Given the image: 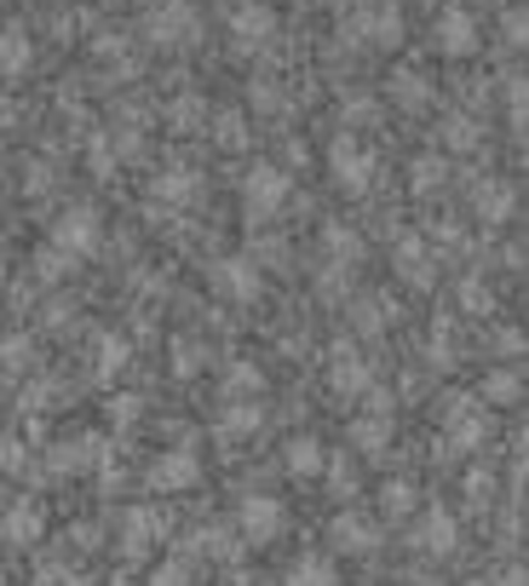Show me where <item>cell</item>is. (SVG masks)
Instances as JSON below:
<instances>
[{
  "label": "cell",
  "instance_id": "1",
  "mask_svg": "<svg viewBox=\"0 0 529 586\" xmlns=\"http://www.w3.org/2000/svg\"><path fill=\"white\" fill-rule=\"evenodd\" d=\"M98 242H104V219H98V208H69V213H58V224H53V253H64V259H92Z\"/></svg>",
  "mask_w": 529,
  "mask_h": 586
},
{
  "label": "cell",
  "instance_id": "2",
  "mask_svg": "<svg viewBox=\"0 0 529 586\" xmlns=\"http://www.w3.org/2000/svg\"><path fill=\"white\" fill-rule=\"evenodd\" d=\"M236 523H242V541L247 546H271V541H283V529H288V506L276 500V495H247Z\"/></svg>",
  "mask_w": 529,
  "mask_h": 586
},
{
  "label": "cell",
  "instance_id": "3",
  "mask_svg": "<svg viewBox=\"0 0 529 586\" xmlns=\"http://www.w3.org/2000/svg\"><path fill=\"white\" fill-rule=\"evenodd\" d=\"M144 35L156 46H190L201 35V18H196L190 0H162V7L144 18Z\"/></svg>",
  "mask_w": 529,
  "mask_h": 586
},
{
  "label": "cell",
  "instance_id": "4",
  "mask_svg": "<svg viewBox=\"0 0 529 586\" xmlns=\"http://www.w3.org/2000/svg\"><path fill=\"white\" fill-rule=\"evenodd\" d=\"M288 173L283 167H247L242 178V208L254 213V219H271V213H283V201H288Z\"/></svg>",
  "mask_w": 529,
  "mask_h": 586
},
{
  "label": "cell",
  "instance_id": "5",
  "mask_svg": "<svg viewBox=\"0 0 529 586\" xmlns=\"http://www.w3.org/2000/svg\"><path fill=\"white\" fill-rule=\"evenodd\" d=\"M329 162H334V185H340V190L363 196V190L374 185V150H368V144L340 139V144L329 150Z\"/></svg>",
  "mask_w": 529,
  "mask_h": 586
},
{
  "label": "cell",
  "instance_id": "6",
  "mask_svg": "<svg viewBox=\"0 0 529 586\" xmlns=\"http://www.w3.org/2000/svg\"><path fill=\"white\" fill-rule=\"evenodd\" d=\"M213 288L231 299V305H254L260 288H265V276H260L254 259H219V265H213Z\"/></svg>",
  "mask_w": 529,
  "mask_h": 586
},
{
  "label": "cell",
  "instance_id": "7",
  "mask_svg": "<svg viewBox=\"0 0 529 586\" xmlns=\"http://www.w3.org/2000/svg\"><path fill=\"white\" fill-rule=\"evenodd\" d=\"M196 477H201L196 454L173 449V454H162V461L150 466V489H156V495H185V489H196Z\"/></svg>",
  "mask_w": 529,
  "mask_h": 586
},
{
  "label": "cell",
  "instance_id": "8",
  "mask_svg": "<svg viewBox=\"0 0 529 586\" xmlns=\"http://www.w3.org/2000/svg\"><path fill=\"white\" fill-rule=\"evenodd\" d=\"M438 53H449V58L477 53V18L472 12H461V7L438 12Z\"/></svg>",
  "mask_w": 529,
  "mask_h": 586
},
{
  "label": "cell",
  "instance_id": "9",
  "mask_svg": "<svg viewBox=\"0 0 529 586\" xmlns=\"http://www.w3.org/2000/svg\"><path fill=\"white\" fill-rule=\"evenodd\" d=\"M30 69H35V35L23 30V23H7V30H0V75L18 81V75H30Z\"/></svg>",
  "mask_w": 529,
  "mask_h": 586
},
{
  "label": "cell",
  "instance_id": "10",
  "mask_svg": "<svg viewBox=\"0 0 529 586\" xmlns=\"http://www.w3.org/2000/svg\"><path fill=\"white\" fill-rule=\"evenodd\" d=\"M351 443H357L363 454H381L392 443V402L386 397H374V409L351 420Z\"/></svg>",
  "mask_w": 529,
  "mask_h": 586
},
{
  "label": "cell",
  "instance_id": "11",
  "mask_svg": "<svg viewBox=\"0 0 529 586\" xmlns=\"http://www.w3.org/2000/svg\"><path fill=\"white\" fill-rule=\"evenodd\" d=\"M162 512H156V506H133V512H128V523H121V552H128V557H139V552H150V546H156L162 541Z\"/></svg>",
  "mask_w": 529,
  "mask_h": 586
},
{
  "label": "cell",
  "instance_id": "12",
  "mask_svg": "<svg viewBox=\"0 0 529 586\" xmlns=\"http://www.w3.org/2000/svg\"><path fill=\"white\" fill-rule=\"evenodd\" d=\"M329 534H334V552H357V557H368L374 546H381V529H374V518H357V512H340V518L329 523Z\"/></svg>",
  "mask_w": 529,
  "mask_h": 586
},
{
  "label": "cell",
  "instance_id": "13",
  "mask_svg": "<svg viewBox=\"0 0 529 586\" xmlns=\"http://www.w3.org/2000/svg\"><path fill=\"white\" fill-rule=\"evenodd\" d=\"M397 23H403V12H397V7H381V12H368V18H351L345 35H351V41H374V46H397V41H403Z\"/></svg>",
  "mask_w": 529,
  "mask_h": 586
},
{
  "label": "cell",
  "instance_id": "14",
  "mask_svg": "<svg viewBox=\"0 0 529 586\" xmlns=\"http://www.w3.org/2000/svg\"><path fill=\"white\" fill-rule=\"evenodd\" d=\"M368 363H363V356L357 351H351V345H340L334 351V368H329V386L340 391V397H357V391H368Z\"/></svg>",
  "mask_w": 529,
  "mask_h": 586
},
{
  "label": "cell",
  "instance_id": "15",
  "mask_svg": "<svg viewBox=\"0 0 529 586\" xmlns=\"http://www.w3.org/2000/svg\"><path fill=\"white\" fill-rule=\"evenodd\" d=\"M41 506L35 500H18L12 512H7V523H0V541H12V546H30V541H41Z\"/></svg>",
  "mask_w": 529,
  "mask_h": 586
},
{
  "label": "cell",
  "instance_id": "16",
  "mask_svg": "<svg viewBox=\"0 0 529 586\" xmlns=\"http://www.w3.org/2000/svg\"><path fill=\"white\" fill-rule=\"evenodd\" d=\"M283 586H340V570L322 552H306V557H294V564H288Z\"/></svg>",
  "mask_w": 529,
  "mask_h": 586
},
{
  "label": "cell",
  "instance_id": "17",
  "mask_svg": "<svg viewBox=\"0 0 529 586\" xmlns=\"http://www.w3.org/2000/svg\"><path fill=\"white\" fill-rule=\"evenodd\" d=\"M98 454H104V438L81 431V438H64V449H53V466H58V472H87Z\"/></svg>",
  "mask_w": 529,
  "mask_h": 586
},
{
  "label": "cell",
  "instance_id": "18",
  "mask_svg": "<svg viewBox=\"0 0 529 586\" xmlns=\"http://www.w3.org/2000/svg\"><path fill=\"white\" fill-rule=\"evenodd\" d=\"M231 30L242 46H260V41H271L276 18H271V7H231Z\"/></svg>",
  "mask_w": 529,
  "mask_h": 586
},
{
  "label": "cell",
  "instance_id": "19",
  "mask_svg": "<svg viewBox=\"0 0 529 586\" xmlns=\"http://www.w3.org/2000/svg\"><path fill=\"white\" fill-rule=\"evenodd\" d=\"M201 178L190 167H173V173H156V185H150V196L156 201H173V208H185V201H196Z\"/></svg>",
  "mask_w": 529,
  "mask_h": 586
},
{
  "label": "cell",
  "instance_id": "20",
  "mask_svg": "<svg viewBox=\"0 0 529 586\" xmlns=\"http://www.w3.org/2000/svg\"><path fill=\"white\" fill-rule=\"evenodd\" d=\"M443 438L455 443V449H477V438H484V414H477L472 402H455V409H449Z\"/></svg>",
  "mask_w": 529,
  "mask_h": 586
},
{
  "label": "cell",
  "instance_id": "21",
  "mask_svg": "<svg viewBox=\"0 0 529 586\" xmlns=\"http://www.w3.org/2000/svg\"><path fill=\"white\" fill-rule=\"evenodd\" d=\"M415 546H420V552H432V557H443L449 546H455V518H449V512H426V523H420V534H415Z\"/></svg>",
  "mask_w": 529,
  "mask_h": 586
},
{
  "label": "cell",
  "instance_id": "22",
  "mask_svg": "<svg viewBox=\"0 0 529 586\" xmlns=\"http://www.w3.org/2000/svg\"><path fill=\"white\" fill-rule=\"evenodd\" d=\"M283 461H288L294 477H317L322 466H329V461H322V443H317V438H294V443L283 449Z\"/></svg>",
  "mask_w": 529,
  "mask_h": 586
},
{
  "label": "cell",
  "instance_id": "23",
  "mask_svg": "<svg viewBox=\"0 0 529 586\" xmlns=\"http://www.w3.org/2000/svg\"><path fill=\"white\" fill-rule=\"evenodd\" d=\"M201 121H208V104H201L196 92H185V98H173V104H167V126H173V133H196Z\"/></svg>",
  "mask_w": 529,
  "mask_h": 586
},
{
  "label": "cell",
  "instance_id": "24",
  "mask_svg": "<svg viewBox=\"0 0 529 586\" xmlns=\"http://www.w3.org/2000/svg\"><path fill=\"white\" fill-rule=\"evenodd\" d=\"M392 98H397V104H409V110H420L426 98H432V87H426L420 69H397L392 75Z\"/></svg>",
  "mask_w": 529,
  "mask_h": 586
},
{
  "label": "cell",
  "instance_id": "25",
  "mask_svg": "<svg viewBox=\"0 0 529 586\" xmlns=\"http://www.w3.org/2000/svg\"><path fill=\"white\" fill-rule=\"evenodd\" d=\"M507 213H513V190H507V185H489V178H484V185H477V219L500 224Z\"/></svg>",
  "mask_w": 529,
  "mask_h": 586
},
{
  "label": "cell",
  "instance_id": "26",
  "mask_svg": "<svg viewBox=\"0 0 529 586\" xmlns=\"http://www.w3.org/2000/svg\"><path fill=\"white\" fill-rule=\"evenodd\" d=\"M443 178H449V162H443V156H420V162L409 167V190H415V196H432Z\"/></svg>",
  "mask_w": 529,
  "mask_h": 586
},
{
  "label": "cell",
  "instance_id": "27",
  "mask_svg": "<svg viewBox=\"0 0 529 586\" xmlns=\"http://www.w3.org/2000/svg\"><path fill=\"white\" fill-rule=\"evenodd\" d=\"M443 144H449V150H477V144H484V126H477V115H449V121H443Z\"/></svg>",
  "mask_w": 529,
  "mask_h": 586
},
{
  "label": "cell",
  "instance_id": "28",
  "mask_svg": "<svg viewBox=\"0 0 529 586\" xmlns=\"http://www.w3.org/2000/svg\"><path fill=\"white\" fill-rule=\"evenodd\" d=\"M397 276H409L415 288L432 283V270H426V253H420V242H415V236H409V242H397Z\"/></svg>",
  "mask_w": 529,
  "mask_h": 586
},
{
  "label": "cell",
  "instance_id": "29",
  "mask_svg": "<svg viewBox=\"0 0 529 586\" xmlns=\"http://www.w3.org/2000/svg\"><path fill=\"white\" fill-rule=\"evenodd\" d=\"M260 425H265V409H260V402H242V409H231V414L219 420L224 438H247V431H260Z\"/></svg>",
  "mask_w": 529,
  "mask_h": 586
},
{
  "label": "cell",
  "instance_id": "30",
  "mask_svg": "<svg viewBox=\"0 0 529 586\" xmlns=\"http://www.w3.org/2000/svg\"><path fill=\"white\" fill-rule=\"evenodd\" d=\"M213 139H219L224 150H242V144H247V121H242V110H219V115H213Z\"/></svg>",
  "mask_w": 529,
  "mask_h": 586
},
{
  "label": "cell",
  "instance_id": "31",
  "mask_svg": "<svg viewBox=\"0 0 529 586\" xmlns=\"http://www.w3.org/2000/svg\"><path fill=\"white\" fill-rule=\"evenodd\" d=\"M409 512H415V483L392 477L386 483V518H409Z\"/></svg>",
  "mask_w": 529,
  "mask_h": 586
},
{
  "label": "cell",
  "instance_id": "32",
  "mask_svg": "<svg viewBox=\"0 0 529 586\" xmlns=\"http://www.w3.org/2000/svg\"><path fill=\"white\" fill-rule=\"evenodd\" d=\"M30 356H35V340H30V334H12L7 345H0V363H7L12 374H23V368H30Z\"/></svg>",
  "mask_w": 529,
  "mask_h": 586
},
{
  "label": "cell",
  "instance_id": "33",
  "mask_svg": "<svg viewBox=\"0 0 529 586\" xmlns=\"http://www.w3.org/2000/svg\"><path fill=\"white\" fill-rule=\"evenodd\" d=\"M150 586H196L190 564L185 557H167V564H156V575H150Z\"/></svg>",
  "mask_w": 529,
  "mask_h": 586
},
{
  "label": "cell",
  "instance_id": "34",
  "mask_svg": "<svg viewBox=\"0 0 529 586\" xmlns=\"http://www.w3.org/2000/svg\"><path fill=\"white\" fill-rule=\"evenodd\" d=\"M260 386H265V374L247 368V363H236L231 374H224V391H236V397H242V391H260Z\"/></svg>",
  "mask_w": 529,
  "mask_h": 586
},
{
  "label": "cell",
  "instance_id": "35",
  "mask_svg": "<svg viewBox=\"0 0 529 586\" xmlns=\"http://www.w3.org/2000/svg\"><path fill=\"white\" fill-rule=\"evenodd\" d=\"M489 402H518V374H489Z\"/></svg>",
  "mask_w": 529,
  "mask_h": 586
},
{
  "label": "cell",
  "instance_id": "36",
  "mask_svg": "<svg viewBox=\"0 0 529 586\" xmlns=\"http://www.w3.org/2000/svg\"><path fill=\"white\" fill-rule=\"evenodd\" d=\"M121 363H128V345H121V340H104V356H98V379H110Z\"/></svg>",
  "mask_w": 529,
  "mask_h": 586
},
{
  "label": "cell",
  "instance_id": "37",
  "mask_svg": "<svg viewBox=\"0 0 529 586\" xmlns=\"http://www.w3.org/2000/svg\"><path fill=\"white\" fill-rule=\"evenodd\" d=\"M35 270H41V283H58V276L69 270V259H64V253H53V247H46L41 259H35Z\"/></svg>",
  "mask_w": 529,
  "mask_h": 586
},
{
  "label": "cell",
  "instance_id": "38",
  "mask_svg": "<svg viewBox=\"0 0 529 586\" xmlns=\"http://www.w3.org/2000/svg\"><path fill=\"white\" fill-rule=\"evenodd\" d=\"M173 351H179V356H173V368H179V374H196V368H201V345H196V340H179Z\"/></svg>",
  "mask_w": 529,
  "mask_h": 586
},
{
  "label": "cell",
  "instance_id": "39",
  "mask_svg": "<svg viewBox=\"0 0 529 586\" xmlns=\"http://www.w3.org/2000/svg\"><path fill=\"white\" fill-rule=\"evenodd\" d=\"M461 299H466V311H472V317H484V311H489V288H484V283H461Z\"/></svg>",
  "mask_w": 529,
  "mask_h": 586
},
{
  "label": "cell",
  "instance_id": "40",
  "mask_svg": "<svg viewBox=\"0 0 529 586\" xmlns=\"http://www.w3.org/2000/svg\"><path fill=\"white\" fill-rule=\"evenodd\" d=\"M23 461H30V454H23V443H18V438H0V472H18Z\"/></svg>",
  "mask_w": 529,
  "mask_h": 586
},
{
  "label": "cell",
  "instance_id": "41",
  "mask_svg": "<svg viewBox=\"0 0 529 586\" xmlns=\"http://www.w3.org/2000/svg\"><path fill=\"white\" fill-rule=\"evenodd\" d=\"M110 414H115V420H139V397H115Z\"/></svg>",
  "mask_w": 529,
  "mask_h": 586
},
{
  "label": "cell",
  "instance_id": "42",
  "mask_svg": "<svg viewBox=\"0 0 529 586\" xmlns=\"http://www.w3.org/2000/svg\"><path fill=\"white\" fill-rule=\"evenodd\" d=\"M23 185H30V196H35V190H53V167H35L30 178H23Z\"/></svg>",
  "mask_w": 529,
  "mask_h": 586
},
{
  "label": "cell",
  "instance_id": "43",
  "mask_svg": "<svg viewBox=\"0 0 529 586\" xmlns=\"http://www.w3.org/2000/svg\"><path fill=\"white\" fill-rule=\"evenodd\" d=\"M345 115H351V121H357V126H363V121L374 115V104H368V98H351V104H345Z\"/></svg>",
  "mask_w": 529,
  "mask_h": 586
},
{
  "label": "cell",
  "instance_id": "44",
  "mask_svg": "<svg viewBox=\"0 0 529 586\" xmlns=\"http://www.w3.org/2000/svg\"><path fill=\"white\" fill-rule=\"evenodd\" d=\"M507 41H524V12H507Z\"/></svg>",
  "mask_w": 529,
  "mask_h": 586
},
{
  "label": "cell",
  "instance_id": "45",
  "mask_svg": "<svg viewBox=\"0 0 529 586\" xmlns=\"http://www.w3.org/2000/svg\"><path fill=\"white\" fill-rule=\"evenodd\" d=\"M12 115H18V104H12V98H0V126H12Z\"/></svg>",
  "mask_w": 529,
  "mask_h": 586
},
{
  "label": "cell",
  "instance_id": "46",
  "mask_svg": "<svg viewBox=\"0 0 529 586\" xmlns=\"http://www.w3.org/2000/svg\"><path fill=\"white\" fill-rule=\"evenodd\" d=\"M500 586H524V570H507V575H500Z\"/></svg>",
  "mask_w": 529,
  "mask_h": 586
},
{
  "label": "cell",
  "instance_id": "47",
  "mask_svg": "<svg viewBox=\"0 0 529 586\" xmlns=\"http://www.w3.org/2000/svg\"><path fill=\"white\" fill-rule=\"evenodd\" d=\"M236 586H271V581H260V575H236Z\"/></svg>",
  "mask_w": 529,
  "mask_h": 586
},
{
  "label": "cell",
  "instance_id": "48",
  "mask_svg": "<svg viewBox=\"0 0 529 586\" xmlns=\"http://www.w3.org/2000/svg\"><path fill=\"white\" fill-rule=\"evenodd\" d=\"M317 7H357V0H317Z\"/></svg>",
  "mask_w": 529,
  "mask_h": 586
},
{
  "label": "cell",
  "instance_id": "49",
  "mask_svg": "<svg viewBox=\"0 0 529 586\" xmlns=\"http://www.w3.org/2000/svg\"><path fill=\"white\" fill-rule=\"evenodd\" d=\"M0 283H7V265H0Z\"/></svg>",
  "mask_w": 529,
  "mask_h": 586
},
{
  "label": "cell",
  "instance_id": "50",
  "mask_svg": "<svg viewBox=\"0 0 529 586\" xmlns=\"http://www.w3.org/2000/svg\"><path fill=\"white\" fill-rule=\"evenodd\" d=\"M0 586H7V575H0Z\"/></svg>",
  "mask_w": 529,
  "mask_h": 586
}]
</instances>
